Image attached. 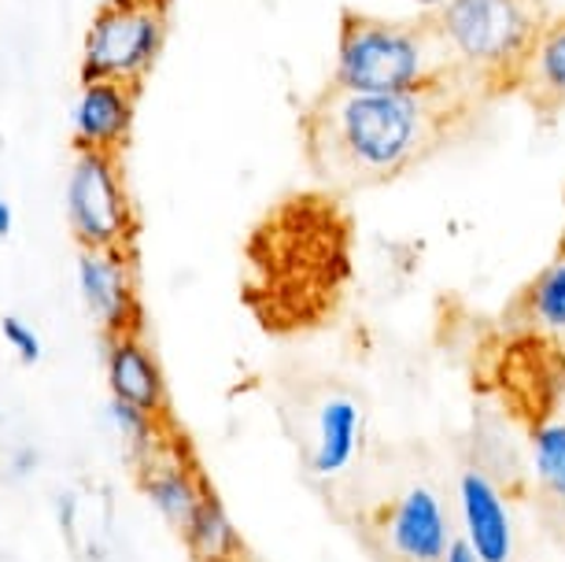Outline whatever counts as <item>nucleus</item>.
<instances>
[{
    "mask_svg": "<svg viewBox=\"0 0 565 562\" xmlns=\"http://www.w3.org/2000/svg\"><path fill=\"white\" fill-rule=\"evenodd\" d=\"M0 333H4V341L12 344V352L23 359V363H38L41 359V341L38 333L30 330V326L23 322L19 315H8L4 322H0Z\"/></svg>",
    "mask_w": 565,
    "mask_h": 562,
    "instance_id": "f3484780",
    "label": "nucleus"
},
{
    "mask_svg": "<svg viewBox=\"0 0 565 562\" xmlns=\"http://www.w3.org/2000/svg\"><path fill=\"white\" fill-rule=\"evenodd\" d=\"M510 93H521L540 112L565 108V15L543 23L529 56L521 60Z\"/></svg>",
    "mask_w": 565,
    "mask_h": 562,
    "instance_id": "ddd939ff",
    "label": "nucleus"
},
{
    "mask_svg": "<svg viewBox=\"0 0 565 562\" xmlns=\"http://www.w3.org/2000/svg\"><path fill=\"white\" fill-rule=\"evenodd\" d=\"M466 78L429 19H377L348 12L340 19L333 82L344 89L403 93Z\"/></svg>",
    "mask_w": 565,
    "mask_h": 562,
    "instance_id": "f03ea898",
    "label": "nucleus"
},
{
    "mask_svg": "<svg viewBox=\"0 0 565 562\" xmlns=\"http://www.w3.org/2000/svg\"><path fill=\"white\" fill-rule=\"evenodd\" d=\"M181 537H185L189 551H193L196 562H233L241 559V537L237 529H233L226 507H222L218 492L204 489L200 496L193 518H189V526L181 529Z\"/></svg>",
    "mask_w": 565,
    "mask_h": 562,
    "instance_id": "2eb2a0df",
    "label": "nucleus"
},
{
    "mask_svg": "<svg viewBox=\"0 0 565 562\" xmlns=\"http://www.w3.org/2000/svg\"><path fill=\"white\" fill-rule=\"evenodd\" d=\"M233 562H244V555H241V559H233Z\"/></svg>",
    "mask_w": 565,
    "mask_h": 562,
    "instance_id": "412c9836",
    "label": "nucleus"
},
{
    "mask_svg": "<svg viewBox=\"0 0 565 562\" xmlns=\"http://www.w3.org/2000/svg\"><path fill=\"white\" fill-rule=\"evenodd\" d=\"M78 289L89 315L108 330V337L137 333L141 307L134 293V271L126 248H85L78 259Z\"/></svg>",
    "mask_w": 565,
    "mask_h": 562,
    "instance_id": "6e6552de",
    "label": "nucleus"
},
{
    "mask_svg": "<svg viewBox=\"0 0 565 562\" xmlns=\"http://www.w3.org/2000/svg\"><path fill=\"white\" fill-rule=\"evenodd\" d=\"M521 326L543 341H565V248L536 274L518 304Z\"/></svg>",
    "mask_w": 565,
    "mask_h": 562,
    "instance_id": "4468645a",
    "label": "nucleus"
},
{
    "mask_svg": "<svg viewBox=\"0 0 565 562\" xmlns=\"http://www.w3.org/2000/svg\"><path fill=\"white\" fill-rule=\"evenodd\" d=\"M455 544L444 496L429 485H411L381 515V548L396 562H444Z\"/></svg>",
    "mask_w": 565,
    "mask_h": 562,
    "instance_id": "423d86ee",
    "label": "nucleus"
},
{
    "mask_svg": "<svg viewBox=\"0 0 565 562\" xmlns=\"http://www.w3.org/2000/svg\"><path fill=\"white\" fill-rule=\"evenodd\" d=\"M67 215L82 248L130 252L134 208L115 152H78L67 178Z\"/></svg>",
    "mask_w": 565,
    "mask_h": 562,
    "instance_id": "39448f33",
    "label": "nucleus"
},
{
    "mask_svg": "<svg viewBox=\"0 0 565 562\" xmlns=\"http://www.w3.org/2000/svg\"><path fill=\"white\" fill-rule=\"evenodd\" d=\"M137 466H141V489L148 496V503H152L174 529H185L189 518L196 511L200 496L207 489V481L200 477L193 455L185 452V444L181 441L170 444V437H163V444Z\"/></svg>",
    "mask_w": 565,
    "mask_h": 562,
    "instance_id": "1a4fd4ad",
    "label": "nucleus"
},
{
    "mask_svg": "<svg viewBox=\"0 0 565 562\" xmlns=\"http://www.w3.org/2000/svg\"><path fill=\"white\" fill-rule=\"evenodd\" d=\"M134 123V86L122 82H82L74 104V145L78 152H119Z\"/></svg>",
    "mask_w": 565,
    "mask_h": 562,
    "instance_id": "9d476101",
    "label": "nucleus"
},
{
    "mask_svg": "<svg viewBox=\"0 0 565 562\" xmlns=\"http://www.w3.org/2000/svg\"><path fill=\"white\" fill-rule=\"evenodd\" d=\"M12 222H15L12 204H8V200H0V237H8V233H12Z\"/></svg>",
    "mask_w": 565,
    "mask_h": 562,
    "instance_id": "6ab92c4d",
    "label": "nucleus"
},
{
    "mask_svg": "<svg viewBox=\"0 0 565 562\" xmlns=\"http://www.w3.org/2000/svg\"><path fill=\"white\" fill-rule=\"evenodd\" d=\"M458 518H462V540L473 548L481 562H510L518 537L510 518L507 496L499 481L481 466H466L458 474Z\"/></svg>",
    "mask_w": 565,
    "mask_h": 562,
    "instance_id": "0eeeda50",
    "label": "nucleus"
},
{
    "mask_svg": "<svg viewBox=\"0 0 565 562\" xmlns=\"http://www.w3.org/2000/svg\"><path fill=\"white\" fill-rule=\"evenodd\" d=\"M433 23L469 82L507 93L547 19L540 0H447Z\"/></svg>",
    "mask_w": 565,
    "mask_h": 562,
    "instance_id": "7ed1b4c3",
    "label": "nucleus"
},
{
    "mask_svg": "<svg viewBox=\"0 0 565 562\" xmlns=\"http://www.w3.org/2000/svg\"><path fill=\"white\" fill-rule=\"evenodd\" d=\"M362 404L351 392H337V396L322 400L315 415V444L307 452V466H311L315 477L322 481H333V477H344L359 459L362 448Z\"/></svg>",
    "mask_w": 565,
    "mask_h": 562,
    "instance_id": "9b49d317",
    "label": "nucleus"
},
{
    "mask_svg": "<svg viewBox=\"0 0 565 562\" xmlns=\"http://www.w3.org/2000/svg\"><path fill=\"white\" fill-rule=\"evenodd\" d=\"M108 385H111V400H122V404H134V407L148 411V415L163 418V411H167L163 374H159L156 356L148 352V344L137 333L111 337Z\"/></svg>",
    "mask_w": 565,
    "mask_h": 562,
    "instance_id": "f8f14e48",
    "label": "nucleus"
},
{
    "mask_svg": "<svg viewBox=\"0 0 565 562\" xmlns=\"http://www.w3.org/2000/svg\"><path fill=\"white\" fill-rule=\"evenodd\" d=\"M532 477L543 496L565 511V418H547L532 430Z\"/></svg>",
    "mask_w": 565,
    "mask_h": 562,
    "instance_id": "dca6fc26",
    "label": "nucleus"
},
{
    "mask_svg": "<svg viewBox=\"0 0 565 562\" xmlns=\"http://www.w3.org/2000/svg\"><path fill=\"white\" fill-rule=\"evenodd\" d=\"M444 562H481V559L473 555V548H469L462 537H455V544H451V551L444 555Z\"/></svg>",
    "mask_w": 565,
    "mask_h": 562,
    "instance_id": "a211bd4d",
    "label": "nucleus"
},
{
    "mask_svg": "<svg viewBox=\"0 0 565 562\" xmlns=\"http://www.w3.org/2000/svg\"><path fill=\"white\" fill-rule=\"evenodd\" d=\"M167 38L163 0H108L82 49V82L134 86L152 71Z\"/></svg>",
    "mask_w": 565,
    "mask_h": 562,
    "instance_id": "20e7f679",
    "label": "nucleus"
},
{
    "mask_svg": "<svg viewBox=\"0 0 565 562\" xmlns=\"http://www.w3.org/2000/svg\"><path fill=\"white\" fill-rule=\"evenodd\" d=\"M411 4H418V8H433V12H440V8L447 4V0H411Z\"/></svg>",
    "mask_w": 565,
    "mask_h": 562,
    "instance_id": "aec40b11",
    "label": "nucleus"
},
{
    "mask_svg": "<svg viewBox=\"0 0 565 562\" xmlns=\"http://www.w3.org/2000/svg\"><path fill=\"white\" fill-rule=\"evenodd\" d=\"M473 93L484 89L469 78L403 93L344 89L333 82L311 112V159L344 189L388 182L447 141Z\"/></svg>",
    "mask_w": 565,
    "mask_h": 562,
    "instance_id": "f257e3e1",
    "label": "nucleus"
}]
</instances>
